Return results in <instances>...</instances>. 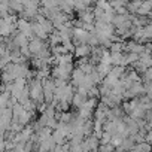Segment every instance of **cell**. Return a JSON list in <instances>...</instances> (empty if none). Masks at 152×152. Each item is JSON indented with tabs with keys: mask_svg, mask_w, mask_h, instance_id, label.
Instances as JSON below:
<instances>
[{
	"mask_svg": "<svg viewBox=\"0 0 152 152\" xmlns=\"http://www.w3.org/2000/svg\"><path fill=\"white\" fill-rule=\"evenodd\" d=\"M91 5H93V0H75L73 9H75L76 12H82V11L90 9Z\"/></svg>",
	"mask_w": 152,
	"mask_h": 152,
	"instance_id": "obj_15",
	"label": "cell"
},
{
	"mask_svg": "<svg viewBox=\"0 0 152 152\" xmlns=\"http://www.w3.org/2000/svg\"><path fill=\"white\" fill-rule=\"evenodd\" d=\"M72 118H73V116H72V113H69V112H66V110H63L58 119H60L61 122H70V121H72Z\"/></svg>",
	"mask_w": 152,
	"mask_h": 152,
	"instance_id": "obj_23",
	"label": "cell"
},
{
	"mask_svg": "<svg viewBox=\"0 0 152 152\" xmlns=\"http://www.w3.org/2000/svg\"><path fill=\"white\" fill-rule=\"evenodd\" d=\"M12 40H14V43H15L18 48H21V46H24V45H28L30 37L26 36L24 33H21V31L17 30V33H15V31L12 33Z\"/></svg>",
	"mask_w": 152,
	"mask_h": 152,
	"instance_id": "obj_9",
	"label": "cell"
},
{
	"mask_svg": "<svg viewBox=\"0 0 152 152\" xmlns=\"http://www.w3.org/2000/svg\"><path fill=\"white\" fill-rule=\"evenodd\" d=\"M96 107H97V99H96V97H88V99L82 103V106L79 107L78 115H79L81 118H84V119H91V116H94Z\"/></svg>",
	"mask_w": 152,
	"mask_h": 152,
	"instance_id": "obj_4",
	"label": "cell"
},
{
	"mask_svg": "<svg viewBox=\"0 0 152 152\" xmlns=\"http://www.w3.org/2000/svg\"><path fill=\"white\" fill-rule=\"evenodd\" d=\"M88 99V96L87 94H82V93H79V91H76V93H73V97H72V100H70V103L75 106V107H81L82 106V103L85 102Z\"/></svg>",
	"mask_w": 152,
	"mask_h": 152,
	"instance_id": "obj_11",
	"label": "cell"
},
{
	"mask_svg": "<svg viewBox=\"0 0 152 152\" xmlns=\"http://www.w3.org/2000/svg\"><path fill=\"white\" fill-rule=\"evenodd\" d=\"M88 34H90V31L87 28L76 26L73 28V40H75V43H87Z\"/></svg>",
	"mask_w": 152,
	"mask_h": 152,
	"instance_id": "obj_8",
	"label": "cell"
},
{
	"mask_svg": "<svg viewBox=\"0 0 152 152\" xmlns=\"http://www.w3.org/2000/svg\"><path fill=\"white\" fill-rule=\"evenodd\" d=\"M28 91H30V99L34 100L36 104L45 102V99H43V85H42V81H39V79H36V78L30 79V82H28Z\"/></svg>",
	"mask_w": 152,
	"mask_h": 152,
	"instance_id": "obj_2",
	"label": "cell"
},
{
	"mask_svg": "<svg viewBox=\"0 0 152 152\" xmlns=\"http://www.w3.org/2000/svg\"><path fill=\"white\" fill-rule=\"evenodd\" d=\"M17 30L24 33L28 37H33V23H30L27 18H20L17 20Z\"/></svg>",
	"mask_w": 152,
	"mask_h": 152,
	"instance_id": "obj_6",
	"label": "cell"
},
{
	"mask_svg": "<svg viewBox=\"0 0 152 152\" xmlns=\"http://www.w3.org/2000/svg\"><path fill=\"white\" fill-rule=\"evenodd\" d=\"M84 76H85V73L79 69V67H76V69H73L72 70V85L73 87H78L81 82H82V79H84Z\"/></svg>",
	"mask_w": 152,
	"mask_h": 152,
	"instance_id": "obj_10",
	"label": "cell"
},
{
	"mask_svg": "<svg viewBox=\"0 0 152 152\" xmlns=\"http://www.w3.org/2000/svg\"><path fill=\"white\" fill-rule=\"evenodd\" d=\"M110 58H112V66H124V67H127L125 55L122 52H110Z\"/></svg>",
	"mask_w": 152,
	"mask_h": 152,
	"instance_id": "obj_14",
	"label": "cell"
},
{
	"mask_svg": "<svg viewBox=\"0 0 152 152\" xmlns=\"http://www.w3.org/2000/svg\"><path fill=\"white\" fill-rule=\"evenodd\" d=\"M109 49H110V52H122L125 49V43H122V42H112Z\"/></svg>",
	"mask_w": 152,
	"mask_h": 152,
	"instance_id": "obj_19",
	"label": "cell"
},
{
	"mask_svg": "<svg viewBox=\"0 0 152 152\" xmlns=\"http://www.w3.org/2000/svg\"><path fill=\"white\" fill-rule=\"evenodd\" d=\"M0 75H2V64H0Z\"/></svg>",
	"mask_w": 152,
	"mask_h": 152,
	"instance_id": "obj_26",
	"label": "cell"
},
{
	"mask_svg": "<svg viewBox=\"0 0 152 152\" xmlns=\"http://www.w3.org/2000/svg\"><path fill=\"white\" fill-rule=\"evenodd\" d=\"M91 45H88V43H78L75 46V49H73V57H76V58H85V57H90L91 55Z\"/></svg>",
	"mask_w": 152,
	"mask_h": 152,
	"instance_id": "obj_7",
	"label": "cell"
},
{
	"mask_svg": "<svg viewBox=\"0 0 152 152\" xmlns=\"http://www.w3.org/2000/svg\"><path fill=\"white\" fill-rule=\"evenodd\" d=\"M61 0H40L42 8H57Z\"/></svg>",
	"mask_w": 152,
	"mask_h": 152,
	"instance_id": "obj_22",
	"label": "cell"
},
{
	"mask_svg": "<svg viewBox=\"0 0 152 152\" xmlns=\"http://www.w3.org/2000/svg\"><path fill=\"white\" fill-rule=\"evenodd\" d=\"M46 48V45H45V40L43 39H40V37H36V36H33V37H30V40H28V49H30V52H31V57L33 55H37L40 51H43Z\"/></svg>",
	"mask_w": 152,
	"mask_h": 152,
	"instance_id": "obj_5",
	"label": "cell"
},
{
	"mask_svg": "<svg viewBox=\"0 0 152 152\" xmlns=\"http://www.w3.org/2000/svg\"><path fill=\"white\" fill-rule=\"evenodd\" d=\"M33 36H36V37H40V39H48V31L42 27V24H39L37 21H34L33 23Z\"/></svg>",
	"mask_w": 152,
	"mask_h": 152,
	"instance_id": "obj_12",
	"label": "cell"
},
{
	"mask_svg": "<svg viewBox=\"0 0 152 152\" xmlns=\"http://www.w3.org/2000/svg\"><path fill=\"white\" fill-rule=\"evenodd\" d=\"M145 140H146L148 143L152 145V128H149V130L146 131V134H145Z\"/></svg>",
	"mask_w": 152,
	"mask_h": 152,
	"instance_id": "obj_24",
	"label": "cell"
},
{
	"mask_svg": "<svg viewBox=\"0 0 152 152\" xmlns=\"http://www.w3.org/2000/svg\"><path fill=\"white\" fill-rule=\"evenodd\" d=\"M151 58H152V51H151Z\"/></svg>",
	"mask_w": 152,
	"mask_h": 152,
	"instance_id": "obj_27",
	"label": "cell"
},
{
	"mask_svg": "<svg viewBox=\"0 0 152 152\" xmlns=\"http://www.w3.org/2000/svg\"><path fill=\"white\" fill-rule=\"evenodd\" d=\"M139 60V54L137 52H128V54H125V61H127V66H133L136 61Z\"/></svg>",
	"mask_w": 152,
	"mask_h": 152,
	"instance_id": "obj_21",
	"label": "cell"
},
{
	"mask_svg": "<svg viewBox=\"0 0 152 152\" xmlns=\"http://www.w3.org/2000/svg\"><path fill=\"white\" fill-rule=\"evenodd\" d=\"M72 70H73V64H55V67L51 72V76L54 79L69 81L72 78Z\"/></svg>",
	"mask_w": 152,
	"mask_h": 152,
	"instance_id": "obj_3",
	"label": "cell"
},
{
	"mask_svg": "<svg viewBox=\"0 0 152 152\" xmlns=\"http://www.w3.org/2000/svg\"><path fill=\"white\" fill-rule=\"evenodd\" d=\"M31 110H27V109H24L23 112H21V115L17 118V121H20L21 124H24V125H27V124H30V121H31Z\"/></svg>",
	"mask_w": 152,
	"mask_h": 152,
	"instance_id": "obj_16",
	"label": "cell"
},
{
	"mask_svg": "<svg viewBox=\"0 0 152 152\" xmlns=\"http://www.w3.org/2000/svg\"><path fill=\"white\" fill-rule=\"evenodd\" d=\"M140 5H142V0H130V2L127 3V9H128V12L130 14H136L137 12V9L140 8Z\"/></svg>",
	"mask_w": 152,
	"mask_h": 152,
	"instance_id": "obj_17",
	"label": "cell"
},
{
	"mask_svg": "<svg viewBox=\"0 0 152 152\" xmlns=\"http://www.w3.org/2000/svg\"><path fill=\"white\" fill-rule=\"evenodd\" d=\"M48 39H49V43H51V46H52V45H58V43H61V36H60L58 30H54L52 33H49Z\"/></svg>",
	"mask_w": 152,
	"mask_h": 152,
	"instance_id": "obj_18",
	"label": "cell"
},
{
	"mask_svg": "<svg viewBox=\"0 0 152 152\" xmlns=\"http://www.w3.org/2000/svg\"><path fill=\"white\" fill-rule=\"evenodd\" d=\"M17 28V17L14 15V12H11L9 15L0 18V36L8 39L12 36V33Z\"/></svg>",
	"mask_w": 152,
	"mask_h": 152,
	"instance_id": "obj_1",
	"label": "cell"
},
{
	"mask_svg": "<svg viewBox=\"0 0 152 152\" xmlns=\"http://www.w3.org/2000/svg\"><path fill=\"white\" fill-rule=\"evenodd\" d=\"M125 49H127L128 52H137V54H140V52L145 51V45H142V42L131 40V42L125 43Z\"/></svg>",
	"mask_w": 152,
	"mask_h": 152,
	"instance_id": "obj_13",
	"label": "cell"
},
{
	"mask_svg": "<svg viewBox=\"0 0 152 152\" xmlns=\"http://www.w3.org/2000/svg\"><path fill=\"white\" fill-rule=\"evenodd\" d=\"M133 149H134V151H151V149H152V145L148 143L146 140H143V142H139L137 145H134Z\"/></svg>",
	"mask_w": 152,
	"mask_h": 152,
	"instance_id": "obj_20",
	"label": "cell"
},
{
	"mask_svg": "<svg viewBox=\"0 0 152 152\" xmlns=\"http://www.w3.org/2000/svg\"><path fill=\"white\" fill-rule=\"evenodd\" d=\"M5 134H6V130L0 127V139H3V137H5Z\"/></svg>",
	"mask_w": 152,
	"mask_h": 152,
	"instance_id": "obj_25",
	"label": "cell"
}]
</instances>
